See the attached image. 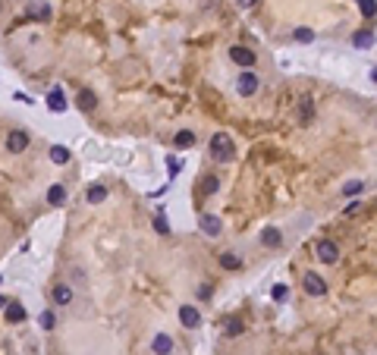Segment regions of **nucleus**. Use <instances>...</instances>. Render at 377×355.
Instances as JSON below:
<instances>
[{"label":"nucleus","mask_w":377,"mask_h":355,"mask_svg":"<svg viewBox=\"0 0 377 355\" xmlns=\"http://www.w3.org/2000/svg\"><path fill=\"white\" fill-rule=\"evenodd\" d=\"M296 41H299V44H311V41H314V32H311V29H305V26L296 29Z\"/></svg>","instance_id":"obj_23"},{"label":"nucleus","mask_w":377,"mask_h":355,"mask_svg":"<svg viewBox=\"0 0 377 355\" xmlns=\"http://www.w3.org/2000/svg\"><path fill=\"white\" fill-rule=\"evenodd\" d=\"M286 292H289V289H286V286H283V283H277V286H274V289H270V295H274V299H277V302H283V299H286Z\"/></svg>","instance_id":"obj_29"},{"label":"nucleus","mask_w":377,"mask_h":355,"mask_svg":"<svg viewBox=\"0 0 377 355\" xmlns=\"http://www.w3.org/2000/svg\"><path fill=\"white\" fill-rule=\"evenodd\" d=\"M63 201H66V189H63L60 183H57V186H51V189H47V205H54V208H60V205H63Z\"/></svg>","instance_id":"obj_13"},{"label":"nucleus","mask_w":377,"mask_h":355,"mask_svg":"<svg viewBox=\"0 0 377 355\" xmlns=\"http://www.w3.org/2000/svg\"><path fill=\"white\" fill-rule=\"evenodd\" d=\"M258 0H239V7H255Z\"/></svg>","instance_id":"obj_32"},{"label":"nucleus","mask_w":377,"mask_h":355,"mask_svg":"<svg viewBox=\"0 0 377 355\" xmlns=\"http://www.w3.org/2000/svg\"><path fill=\"white\" fill-rule=\"evenodd\" d=\"M170 173H173V176L179 173V160H176V157H170Z\"/></svg>","instance_id":"obj_31"},{"label":"nucleus","mask_w":377,"mask_h":355,"mask_svg":"<svg viewBox=\"0 0 377 355\" xmlns=\"http://www.w3.org/2000/svg\"><path fill=\"white\" fill-rule=\"evenodd\" d=\"M151 349H154V355H170L173 352V339L167 333H157L154 342H151Z\"/></svg>","instance_id":"obj_11"},{"label":"nucleus","mask_w":377,"mask_h":355,"mask_svg":"<svg viewBox=\"0 0 377 355\" xmlns=\"http://www.w3.org/2000/svg\"><path fill=\"white\" fill-rule=\"evenodd\" d=\"M230 57H233L239 66H255V60H258L252 47H242V44H233V47H230Z\"/></svg>","instance_id":"obj_3"},{"label":"nucleus","mask_w":377,"mask_h":355,"mask_svg":"<svg viewBox=\"0 0 377 355\" xmlns=\"http://www.w3.org/2000/svg\"><path fill=\"white\" fill-rule=\"evenodd\" d=\"M236 91H239L242 98H252V94L258 91V76L255 73H242L239 82H236Z\"/></svg>","instance_id":"obj_5"},{"label":"nucleus","mask_w":377,"mask_h":355,"mask_svg":"<svg viewBox=\"0 0 377 355\" xmlns=\"http://www.w3.org/2000/svg\"><path fill=\"white\" fill-rule=\"evenodd\" d=\"M7 321L10 324H22L26 321V308H22V305H10L7 308Z\"/></svg>","instance_id":"obj_18"},{"label":"nucleus","mask_w":377,"mask_h":355,"mask_svg":"<svg viewBox=\"0 0 377 355\" xmlns=\"http://www.w3.org/2000/svg\"><path fill=\"white\" fill-rule=\"evenodd\" d=\"M154 230H157V233H163V236L170 233V223H167V217H163V214H157V217H154Z\"/></svg>","instance_id":"obj_26"},{"label":"nucleus","mask_w":377,"mask_h":355,"mask_svg":"<svg viewBox=\"0 0 377 355\" xmlns=\"http://www.w3.org/2000/svg\"><path fill=\"white\" fill-rule=\"evenodd\" d=\"M358 7H361V13L368 19H374V0H358Z\"/></svg>","instance_id":"obj_28"},{"label":"nucleus","mask_w":377,"mask_h":355,"mask_svg":"<svg viewBox=\"0 0 377 355\" xmlns=\"http://www.w3.org/2000/svg\"><path fill=\"white\" fill-rule=\"evenodd\" d=\"M51 295H54V302H57V305H69V302H73V289H69L66 283H57Z\"/></svg>","instance_id":"obj_12"},{"label":"nucleus","mask_w":377,"mask_h":355,"mask_svg":"<svg viewBox=\"0 0 377 355\" xmlns=\"http://www.w3.org/2000/svg\"><path fill=\"white\" fill-rule=\"evenodd\" d=\"M361 189H364V183H361V180H352V183H346V186H343V192H346V195H358Z\"/></svg>","instance_id":"obj_25"},{"label":"nucleus","mask_w":377,"mask_h":355,"mask_svg":"<svg viewBox=\"0 0 377 355\" xmlns=\"http://www.w3.org/2000/svg\"><path fill=\"white\" fill-rule=\"evenodd\" d=\"M51 160H54V163H66V160H69V148L54 145V148H51Z\"/></svg>","instance_id":"obj_20"},{"label":"nucleus","mask_w":377,"mask_h":355,"mask_svg":"<svg viewBox=\"0 0 377 355\" xmlns=\"http://www.w3.org/2000/svg\"><path fill=\"white\" fill-rule=\"evenodd\" d=\"M7 148H10V154H22V151L29 148V132H22V129H13L7 138Z\"/></svg>","instance_id":"obj_4"},{"label":"nucleus","mask_w":377,"mask_h":355,"mask_svg":"<svg viewBox=\"0 0 377 355\" xmlns=\"http://www.w3.org/2000/svg\"><path fill=\"white\" fill-rule=\"evenodd\" d=\"M311 110H314L311 98H302V101H299V116H302V123H308V120H311Z\"/></svg>","instance_id":"obj_21"},{"label":"nucleus","mask_w":377,"mask_h":355,"mask_svg":"<svg viewBox=\"0 0 377 355\" xmlns=\"http://www.w3.org/2000/svg\"><path fill=\"white\" fill-rule=\"evenodd\" d=\"M173 141H176V148H192L195 145V132L192 129H179V132L173 135Z\"/></svg>","instance_id":"obj_14"},{"label":"nucleus","mask_w":377,"mask_h":355,"mask_svg":"<svg viewBox=\"0 0 377 355\" xmlns=\"http://www.w3.org/2000/svg\"><path fill=\"white\" fill-rule=\"evenodd\" d=\"M211 154H214L217 160H233V154H236V145H233V138L227 135V132H217V135H211Z\"/></svg>","instance_id":"obj_1"},{"label":"nucleus","mask_w":377,"mask_h":355,"mask_svg":"<svg viewBox=\"0 0 377 355\" xmlns=\"http://www.w3.org/2000/svg\"><path fill=\"white\" fill-rule=\"evenodd\" d=\"M305 292H308V295H324L327 292L324 277H317L314 270H311V274H305Z\"/></svg>","instance_id":"obj_6"},{"label":"nucleus","mask_w":377,"mask_h":355,"mask_svg":"<svg viewBox=\"0 0 377 355\" xmlns=\"http://www.w3.org/2000/svg\"><path fill=\"white\" fill-rule=\"evenodd\" d=\"M179 321L185 327H198V324H202V314H198L195 305H182V308H179Z\"/></svg>","instance_id":"obj_10"},{"label":"nucleus","mask_w":377,"mask_h":355,"mask_svg":"<svg viewBox=\"0 0 377 355\" xmlns=\"http://www.w3.org/2000/svg\"><path fill=\"white\" fill-rule=\"evenodd\" d=\"M41 330H54V324H57V317H54V311H41Z\"/></svg>","instance_id":"obj_24"},{"label":"nucleus","mask_w":377,"mask_h":355,"mask_svg":"<svg viewBox=\"0 0 377 355\" xmlns=\"http://www.w3.org/2000/svg\"><path fill=\"white\" fill-rule=\"evenodd\" d=\"M198 227H202V233H205V236H220L223 223H220V217H214V214H202Z\"/></svg>","instance_id":"obj_7"},{"label":"nucleus","mask_w":377,"mask_h":355,"mask_svg":"<svg viewBox=\"0 0 377 355\" xmlns=\"http://www.w3.org/2000/svg\"><path fill=\"white\" fill-rule=\"evenodd\" d=\"M220 267H223V270H239L242 261H239L233 252H223V255H220Z\"/></svg>","instance_id":"obj_17"},{"label":"nucleus","mask_w":377,"mask_h":355,"mask_svg":"<svg viewBox=\"0 0 377 355\" xmlns=\"http://www.w3.org/2000/svg\"><path fill=\"white\" fill-rule=\"evenodd\" d=\"M261 242H264L267 248H277V245L283 242V233H280V230H274V227H267V230L261 233Z\"/></svg>","instance_id":"obj_15"},{"label":"nucleus","mask_w":377,"mask_h":355,"mask_svg":"<svg viewBox=\"0 0 377 355\" xmlns=\"http://www.w3.org/2000/svg\"><path fill=\"white\" fill-rule=\"evenodd\" d=\"M352 44H355V47H371V44H374V32H371V29L358 32L355 38H352Z\"/></svg>","instance_id":"obj_19"},{"label":"nucleus","mask_w":377,"mask_h":355,"mask_svg":"<svg viewBox=\"0 0 377 355\" xmlns=\"http://www.w3.org/2000/svg\"><path fill=\"white\" fill-rule=\"evenodd\" d=\"M242 333V321H227V336H239Z\"/></svg>","instance_id":"obj_27"},{"label":"nucleus","mask_w":377,"mask_h":355,"mask_svg":"<svg viewBox=\"0 0 377 355\" xmlns=\"http://www.w3.org/2000/svg\"><path fill=\"white\" fill-rule=\"evenodd\" d=\"M79 107L85 110V113H91L94 107H98V98H94V91H79Z\"/></svg>","instance_id":"obj_16"},{"label":"nucleus","mask_w":377,"mask_h":355,"mask_svg":"<svg viewBox=\"0 0 377 355\" xmlns=\"http://www.w3.org/2000/svg\"><path fill=\"white\" fill-rule=\"evenodd\" d=\"M358 211H361V201H349V205H346V217L358 214Z\"/></svg>","instance_id":"obj_30"},{"label":"nucleus","mask_w":377,"mask_h":355,"mask_svg":"<svg viewBox=\"0 0 377 355\" xmlns=\"http://www.w3.org/2000/svg\"><path fill=\"white\" fill-rule=\"evenodd\" d=\"M85 201L88 205H101V201H107V186H101V183H94L85 189Z\"/></svg>","instance_id":"obj_9"},{"label":"nucleus","mask_w":377,"mask_h":355,"mask_svg":"<svg viewBox=\"0 0 377 355\" xmlns=\"http://www.w3.org/2000/svg\"><path fill=\"white\" fill-rule=\"evenodd\" d=\"M220 189V183H217V176H205V183H202V195H214Z\"/></svg>","instance_id":"obj_22"},{"label":"nucleus","mask_w":377,"mask_h":355,"mask_svg":"<svg viewBox=\"0 0 377 355\" xmlns=\"http://www.w3.org/2000/svg\"><path fill=\"white\" fill-rule=\"evenodd\" d=\"M47 107H51L54 113H63V110H66V94H63V88H51V91H47Z\"/></svg>","instance_id":"obj_8"},{"label":"nucleus","mask_w":377,"mask_h":355,"mask_svg":"<svg viewBox=\"0 0 377 355\" xmlns=\"http://www.w3.org/2000/svg\"><path fill=\"white\" fill-rule=\"evenodd\" d=\"M0 283H4V277H0Z\"/></svg>","instance_id":"obj_34"},{"label":"nucleus","mask_w":377,"mask_h":355,"mask_svg":"<svg viewBox=\"0 0 377 355\" xmlns=\"http://www.w3.org/2000/svg\"><path fill=\"white\" fill-rule=\"evenodd\" d=\"M4 305H7V299H4V295H0V308H4Z\"/></svg>","instance_id":"obj_33"},{"label":"nucleus","mask_w":377,"mask_h":355,"mask_svg":"<svg viewBox=\"0 0 377 355\" xmlns=\"http://www.w3.org/2000/svg\"><path fill=\"white\" fill-rule=\"evenodd\" d=\"M314 255H317V261H324V264H333L336 258H339V245L333 239H321L314 245Z\"/></svg>","instance_id":"obj_2"}]
</instances>
